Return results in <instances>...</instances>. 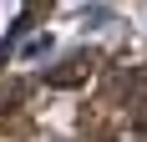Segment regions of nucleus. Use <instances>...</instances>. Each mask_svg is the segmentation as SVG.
<instances>
[{
  "label": "nucleus",
  "instance_id": "obj_2",
  "mask_svg": "<svg viewBox=\"0 0 147 142\" xmlns=\"http://www.w3.org/2000/svg\"><path fill=\"white\" fill-rule=\"evenodd\" d=\"M51 15V0H0V71L15 61V51L36 41Z\"/></svg>",
  "mask_w": 147,
  "mask_h": 142
},
{
  "label": "nucleus",
  "instance_id": "obj_1",
  "mask_svg": "<svg viewBox=\"0 0 147 142\" xmlns=\"http://www.w3.org/2000/svg\"><path fill=\"white\" fill-rule=\"evenodd\" d=\"M0 142H147V71L71 51L0 81Z\"/></svg>",
  "mask_w": 147,
  "mask_h": 142
}]
</instances>
